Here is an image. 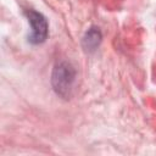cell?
<instances>
[{"label": "cell", "instance_id": "3", "mask_svg": "<svg viewBox=\"0 0 156 156\" xmlns=\"http://www.w3.org/2000/svg\"><path fill=\"white\" fill-rule=\"evenodd\" d=\"M82 43H83V48L87 51L96 50V48L101 43V32L99 30V28L91 27L90 29H88V32L83 37V41Z\"/></svg>", "mask_w": 156, "mask_h": 156}, {"label": "cell", "instance_id": "1", "mask_svg": "<svg viewBox=\"0 0 156 156\" xmlns=\"http://www.w3.org/2000/svg\"><path fill=\"white\" fill-rule=\"evenodd\" d=\"M74 82H76L74 67L67 61H61L56 63L51 77V83L56 94L62 98L71 96V93L74 87Z\"/></svg>", "mask_w": 156, "mask_h": 156}, {"label": "cell", "instance_id": "2", "mask_svg": "<svg viewBox=\"0 0 156 156\" xmlns=\"http://www.w3.org/2000/svg\"><path fill=\"white\" fill-rule=\"evenodd\" d=\"M26 16L28 18V22L30 24V34L28 37V40L32 44H40L44 43L48 38L49 33V26L46 18L40 13L34 10H27Z\"/></svg>", "mask_w": 156, "mask_h": 156}]
</instances>
